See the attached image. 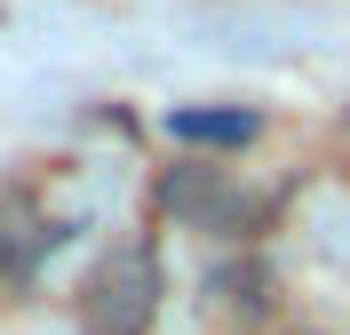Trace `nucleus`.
Instances as JSON below:
<instances>
[{"label":"nucleus","instance_id":"f03ea898","mask_svg":"<svg viewBox=\"0 0 350 335\" xmlns=\"http://www.w3.org/2000/svg\"><path fill=\"white\" fill-rule=\"evenodd\" d=\"M167 128L183 136V144H231V152H239L247 136H255V112H175Z\"/></svg>","mask_w":350,"mask_h":335},{"label":"nucleus","instance_id":"7ed1b4c3","mask_svg":"<svg viewBox=\"0 0 350 335\" xmlns=\"http://www.w3.org/2000/svg\"><path fill=\"white\" fill-rule=\"evenodd\" d=\"M303 335H310V327H303Z\"/></svg>","mask_w":350,"mask_h":335},{"label":"nucleus","instance_id":"f257e3e1","mask_svg":"<svg viewBox=\"0 0 350 335\" xmlns=\"http://www.w3.org/2000/svg\"><path fill=\"white\" fill-rule=\"evenodd\" d=\"M159 295H167V280H159V256H152L144 240H120L104 264L88 271L80 319H88V335H144V327L159 319Z\"/></svg>","mask_w":350,"mask_h":335}]
</instances>
